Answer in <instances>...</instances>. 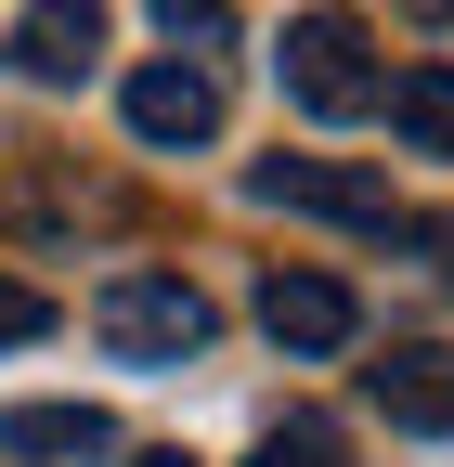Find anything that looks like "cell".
I'll use <instances>...</instances> for the list:
<instances>
[{"mask_svg": "<svg viewBox=\"0 0 454 467\" xmlns=\"http://www.w3.org/2000/svg\"><path fill=\"white\" fill-rule=\"evenodd\" d=\"M273 66H286V104H299V117H377V104H389V66H377V39H364L351 14H299Z\"/></svg>", "mask_w": 454, "mask_h": 467, "instance_id": "obj_1", "label": "cell"}, {"mask_svg": "<svg viewBox=\"0 0 454 467\" xmlns=\"http://www.w3.org/2000/svg\"><path fill=\"white\" fill-rule=\"evenodd\" d=\"M91 325H104L118 364H195V350H208V285H182V273H118V285L91 299Z\"/></svg>", "mask_w": 454, "mask_h": 467, "instance_id": "obj_2", "label": "cell"}, {"mask_svg": "<svg viewBox=\"0 0 454 467\" xmlns=\"http://www.w3.org/2000/svg\"><path fill=\"white\" fill-rule=\"evenodd\" d=\"M260 208H312V221H351V234H389L403 208H389L377 169H337V156H260Z\"/></svg>", "mask_w": 454, "mask_h": 467, "instance_id": "obj_3", "label": "cell"}, {"mask_svg": "<svg viewBox=\"0 0 454 467\" xmlns=\"http://www.w3.org/2000/svg\"><path fill=\"white\" fill-rule=\"evenodd\" d=\"M118 117H130L143 143H169V156H182V143H208V130H221V78L195 66V52H169V66H130Z\"/></svg>", "mask_w": 454, "mask_h": 467, "instance_id": "obj_4", "label": "cell"}, {"mask_svg": "<svg viewBox=\"0 0 454 467\" xmlns=\"http://www.w3.org/2000/svg\"><path fill=\"white\" fill-rule=\"evenodd\" d=\"M260 325H273V350H299V364H325V350L364 337V312H351L337 273H273V285H260Z\"/></svg>", "mask_w": 454, "mask_h": 467, "instance_id": "obj_5", "label": "cell"}, {"mask_svg": "<svg viewBox=\"0 0 454 467\" xmlns=\"http://www.w3.org/2000/svg\"><path fill=\"white\" fill-rule=\"evenodd\" d=\"M377 402H389V429H454V350L441 337H403L389 364H364Z\"/></svg>", "mask_w": 454, "mask_h": 467, "instance_id": "obj_6", "label": "cell"}, {"mask_svg": "<svg viewBox=\"0 0 454 467\" xmlns=\"http://www.w3.org/2000/svg\"><path fill=\"white\" fill-rule=\"evenodd\" d=\"M91 52H104V0H39V14L14 26L26 78H91Z\"/></svg>", "mask_w": 454, "mask_h": 467, "instance_id": "obj_7", "label": "cell"}, {"mask_svg": "<svg viewBox=\"0 0 454 467\" xmlns=\"http://www.w3.org/2000/svg\"><path fill=\"white\" fill-rule=\"evenodd\" d=\"M0 454H118V416H104V402H14V416H0Z\"/></svg>", "mask_w": 454, "mask_h": 467, "instance_id": "obj_8", "label": "cell"}, {"mask_svg": "<svg viewBox=\"0 0 454 467\" xmlns=\"http://www.w3.org/2000/svg\"><path fill=\"white\" fill-rule=\"evenodd\" d=\"M389 130H403V156H454V66H403L389 78Z\"/></svg>", "mask_w": 454, "mask_h": 467, "instance_id": "obj_9", "label": "cell"}, {"mask_svg": "<svg viewBox=\"0 0 454 467\" xmlns=\"http://www.w3.org/2000/svg\"><path fill=\"white\" fill-rule=\"evenodd\" d=\"M156 39H169V52H195V66H208V52L234 39V14H221V0H156Z\"/></svg>", "mask_w": 454, "mask_h": 467, "instance_id": "obj_10", "label": "cell"}, {"mask_svg": "<svg viewBox=\"0 0 454 467\" xmlns=\"http://www.w3.org/2000/svg\"><path fill=\"white\" fill-rule=\"evenodd\" d=\"M247 467H337V429H325V416H299V429H273Z\"/></svg>", "mask_w": 454, "mask_h": 467, "instance_id": "obj_11", "label": "cell"}, {"mask_svg": "<svg viewBox=\"0 0 454 467\" xmlns=\"http://www.w3.org/2000/svg\"><path fill=\"white\" fill-rule=\"evenodd\" d=\"M26 337H52V299H39V285H14V273H0V350H26Z\"/></svg>", "mask_w": 454, "mask_h": 467, "instance_id": "obj_12", "label": "cell"}, {"mask_svg": "<svg viewBox=\"0 0 454 467\" xmlns=\"http://www.w3.org/2000/svg\"><path fill=\"white\" fill-rule=\"evenodd\" d=\"M130 467H195V454H182V441H156V454H130Z\"/></svg>", "mask_w": 454, "mask_h": 467, "instance_id": "obj_13", "label": "cell"}]
</instances>
